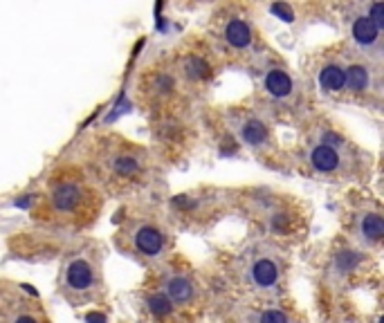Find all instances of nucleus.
Here are the masks:
<instances>
[{
  "instance_id": "f257e3e1",
  "label": "nucleus",
  "mask_w": 384,
  "mask_h": 323,
  "mask_svg": "<svg viewBox=\"0 0 384 323\" xmlns=\"http://www.w3.org/2000/svg\"><path fill=\"white\" fill-rule=\"evenodd\" d=\"M99 212L97 193L81 173L63 171L50 182L46 195V216L63 224H85Z\"/></svg>"
},
{
  "instance_id": "f03ea898",
  "label": "nucleus",
  "mask_w": 384,
  "mask_h": 323,
  "mask_svg": "<svg viewBox=\"0 0 384 323\" xmlns=\"http://www.w3.org/2000/svg\"><path fill=\"white\" fill-rule=\"evenodd\" d=\"M99 168H102L108 180L117 182V185L144 182V175L149 173V155L144 148L131 142H122L117 137H110L99 148Z\"/></svg>"
},
{
  "instance_id": "7ed1b4c3",
  "label": "nucleus",
  "mask_w": 384,
  "mask_h": 323,
  "mask_svg": "<svg viewBox=\"0 0 384 323\" xmlns=\"http://www.w3.org/2000/svg\"><path fill=\"white\" fill-rule=\"evenodd\" d=\"M61 290L75 303H83L97 297L102 290V272L92 256L77 254L63 265L61 272Z\"/></svg>"
},
{
  "instance_id": "20e7f679",
  "label": "nucleus",
  "mask_w": 384,
  "mask_h": 323,
  "mask_svg": "<svg viewBox=\"0 0 384 323\" xmlns=\"http://www.w3.org/2000/svg\"><path fill=\"white\" fill-rule=\"evenodd\" d=\"M128 238V249L137 258H144L149 263H158L166 256L169 251V236L164 227L155 220H135L131 229L124 231Z\"/></svg>"
},
{
  "instance_id": "39448f33",
  "label": "nucleus",
  "mask_w": 384,
  "mask_h": 323,
  "mask_svg": "<svg viewBox=\"0 0 384 323\" xmlns=\"http://www.w3.org/2000/svg\"><path fill=\"white\" fill-rule=\"evenodd\" d=\"M283 263L279 256L270 254V251H256L247 261L245 276L250 288H254L259 294H277L283 285Z\"/></svg>"
},
{
  "instance_id": "423d86ee",
  "label": "nucleus",
  "mask_w": 384,
  "mask_h": 323,
  "mask_svg": "<svg viewBox=\"0 0 384 323\" xmlns=\"http://www.w3.org/2000/svg\"><path fill=\"white\" fill-rule=\"evenodd\" d=\"M344 139L337 135H326L321 142L308 148V164L319 175H339L346 171L348 158L344 153Z\"/></svg>"
},
{
  "instance_id": "0eeeda50",
  "label": "nucleus",
  "mask_w": 384,
  "mask_h": 323,
  "mask_svg": "<svg viewBox=\"0 0 384 323\" xmlns=\"http://www.w3.org/2000/svg\"><path fill=\"white\" fill-rule=\"evenodd\" d=\"M232 128L238 137V142L256 153H265L274 146L270 126L259 115H254V112L236 110L232 115Z\"/></svg>"
},
{
  "instance_id": "6e6552de",
  "label": "nucleus",
  "mask_w": 384,
  "mask_h": 323,
  "mask_svg": "<svg viewBox=\"0 0 384 323\" xmlns=\"http://www.w3.org/2000/svg\"><path fill=\"white\" fill-rule=\"evenodd\" d=\"M218 40L232 54H247L256 43V32L243 13H227L218 23Z\"/></svg>"
},
{
  "instance_id": "1a4fd4ad",
  "label": "nucleus",
  "mask_w": 384,
  "mask_h": 323,
  "mask_svg": "<svg viewBox=\"0 0 384 323\" xmlns=\"http://www.w3.org/2000/svg\"><path fill=\"white\" fill-rule=\"evenodd\" d=\"M162 294L176 307H187L198 297V285L187 272H169L162 278Z\"/></svg>"
},
{
  "instance_id": "9d476101",
  "label": "nucleus",
  "mask_w": 384,
  "mask_h": 323,
  "mask_svg": "<svg viewBox=\"0 0 384 323\" xmlns=\"http://www.w3.org/2000/svg\"><path fill=\"white\" fill-rule=\"evenodd\" d=\"M344 75H346V88L344 92H351L355 97H364L375 90V70L373 65L364 59H353L344 63Z\"/></svg>"
},
{
  "instance_id": "9b49d317",
  "label": "nucleus",
  "mask_w": 384,
  "mask_h": 323,
  "mask_svg": "<svg viewBox=\"0 0 384 323\" xmlns=\"http://www.w3.org/2000/svg\"><path fill=\"white\" fill-rule=\"evenodd\" d=\"M213 75V67L209 56L203 52H187L180 56L178 61V79H182L184 83H191V86H198V83L209 81Z\"/></svg>"
},
{
  "instance_id": "f8f14e48",
  "label": "nucleus",
  "mask_w": 384,
  "mask_h": 323,
  "mask_svg": "<svg viewBox=\"0 0 384 323\" xmlns=\"http://www.w3.org/2000/svg\"><path fill=\"white\" fill-rule=\"evenodd\" d=\"M263 92L272 102H288L297 92V81L283 65H272L263 75Z\"/></svg>"
},
{
  "instance_id": "ddd939ff",
  "label": "nucleus",
  "mask_w": 384,
  "mask_h": 323,
  "mask_svg": "<svg viewBox=\"0 0 384 323\" xmlns=\"http://www.w3.org/2000/svg\"><path fill=\"white\" fill-rule=\"evenodd\" d=\"M180 79L171 70H153L146 77V94L151 97V102L166 104L178 94Z\"/></svg>"
},
{
  "instance_id": "4468645a",
  "label": "nucleus",
  "mask_w": 384,
  "mask_h": 323,
  "mask_svg": "<svg viewBox=\"0 0 384 323\" xmlns=\"http://www.w3.org/2000/svg\"><path fill=\"white\" fill-rule=\"evenodd\" d=\"M382 30H378L375 23L364 13H358V16H353L351 21V40L355 45H358L362 52H373L378 45H380V36Z\"/></svg>"
},
{
  "instance_id": "2eb2a0df",
  "label": "nucleus",
  "mask_w": 384,
  "mask_h": 323,
  "mask_svg": "<svg viewBox=\"0 0 384 323\" xmlns=\"http://www.w3.org/2000/svg\"><path fill=\"white\" fill-rule=\"evenodd\" d=\"M355 234L358 238L368 245V247H375L380 245L382 236H384V220L380 212H364L358 218V224H355Z\"/></svg>"
},
{
  "instance_id": "dca6fc26",
  "label": "nucleus",
  "mask_w": 384,
  "mask_h": 323,
  "mask_svg": "<svg viewBox=\"0 0 384 323\" xmlns=\"http://www.w3.org/2000/svg\"><path fill=\"white\" fill-rule=\"evenodd\" d=\"M319 88L329 94H341L346 88V75H344V63L339 61H326L319 67Z\"/></svg>"
},
{
  "instance_id": "f3484780",
  "label": "nucleus",
  "mask_w": 384,
  "mask_h": 323,
  "mask_svg": "<svg viewBox=\"0 0 384 323\" xmlns=\"http://www.w3.org/2000/svg\"><path fill=\"white\" fill-rule=\"evenodd\" d=\"M149 310H151V314L164 319V317H171V314H174L176 305L171 303L162 292H158V294H151V299H149Z\"/></svg>"
},
{
  "instance_id": "a211bd4d",
  "label": "nucleus",
  "mask_w": 384,
  "mask_h": 323,
  "mask_svg": "<svg viewBox=\"0 0 384 323\" xmlns=\"http://www.w3.org/2000/svg\"><path fill=\"white\" fill-rule=\"evenodd\" d=\"M254 323H294V319L281 307H265V310L256 314Z\"/></svg>"
},
{
  "instance_id": "6ab92c4d",
  "label": "nucleus",
  "mask_w": 384,
  "mask_h": 323,
  "mask_svg": "<svg viewBox=\"0 0 384 323\" xmlns=\"http://www.w3.org/2000/svg\"><path fill=\"white\" fill-rule=\"evenodd\" d=\"M9 323H43V319L34 310H30V307H21V310H16L9 317Z\"/></svg>"
},
{
  "instance_id": "aec40b11",
  "label": "nucleus",
  "mask_w": 384,
  "mask_h": 323,
  "mask_svg": "<svg viewBox=\"0 0 384 323\" xmlns=\"http://www.w3.org/2000/svg\"><path fill=\"white\" fill-rule=\"evenodd\" d=\"M366 16L375 23L378 30H384V5H382V3H373L371 7H368Z\"/></svg>"
},
{
  "instance_id": "412c9836",
  "label": "nucleus",
  "mask_w": 384,
  "mask_h": 323,
  "mask_svg": "<svg viewBox=\"0 0 384 323\" xmlns=\"http://www.w3.org/2000/svg\"><path fill=\"white\" fill-rule=\"evenodd\" d=\"M272 13H277V16H281V21L286 23H292L294 21V13L288 5H272Z\"/></svg>"
},
{
  "instance_id": "4be33fe9",
  "label": "nucleus",
  "mask_w": 384,
  "mask_h": 323,
  "mask_svg": "<svg viewBox=\"0 0 384 323\" xmlns=\"http://www.w3.org/2000/svg\"><path fill=\"white\" fill-rule=\"evenodd\" d=\"M88 321H92V323H106V319H104L102 314H90Z\"/></svg>"
}]
</instances>
